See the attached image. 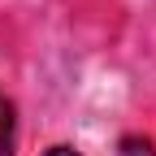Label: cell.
I'll return each instance as SVG.
<instances>
[{
	"mask_svg": "<svg viewBox=\"0 0 156 156\" xmlns=\"http://www.w3.org/2000/svg\"><path fill=\"white\" fill-rule=\"evenodd\" d=\"M44 156H83V152H74V147H65V143H56V147H48Z\"/></svg>",
	"mask_w": 156,
	"mask_h": 156,
	"instance_id": "3957f363",
	"label": "cell"
},
{
	"mask_svg": "<svg viewBox=\"0 0 156 156\" xmlns=\"http://www.w3.org/2000/svg\"><path fill=\"white\" fill-rule=\"evenodd\" d=\"M122 156H156L152 139H143V134H126L122 139Z\"/></svg>",
	"mask_w": 156,
	"mask_h": 156,
	"instance_id": "7a4b0ae2",
	"label": "cell"
},
{
	"mask_svg": "<svg viewBox=\"0 0 156 156\" xmlns=\"http://www.w3.org/2000/svg\"><path fill=\"white\" fill-rule=\"evenodd\" d=\"M13 147H17V108L0 91V156H13Z\"/></svg>",
	"mask_w": 156,
	"mask_h": 156,
	"instance_id": "6da1fadb",
	"label": "cell"
}]
</instances>
